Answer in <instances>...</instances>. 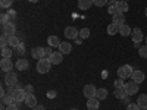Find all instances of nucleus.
<instances>
[{
    "mask_svg": "<svg viewBox=\"0 0 147 110\" xmlns=\"http://www.w3.org/2000/svg\"><path fill=\"white\" fill-rule=\"evenodd\" d=\"M115 88H124L125 87V82H124V79L122 78H119V79H115Z\"/></svg>",
    "mask_w": 147,
    "mask_h": 110,
    "instance_id": "473e14b6",
    "label": "nucleus"
},
{
    "mask_svg": "<svg viewBox=\"0 0 147 110\" xmlns=\"http://www.w3.org/2000/svg\"><path fill=\"white\" fill-rule=\"evenodd\" d=\"M96 97L99 100H105L106 97H107V90L106 88H99V90H97V93H96Z\"/></svg>",
    "mask_w": 147,
    "mask_h": 110,
    "instance_id": "cd10ccee",
    "label": "nucleus"
},
{
    "mask_svg": "<svg viewBox=\"0 0 147 110\" xmlns=\"http://www.w3.org/2000/svg\"><path fill=\"white\" fill-rule=\"evenodd\" d=\"M127 110H141V109L138 107V104H137V103H129V104H128V107H127Z\"/></svg>",
    "mask_w": 147,
    "mask_h": 110,
    "instance_id": "58836bf2",
    "label": "nucleus"
},
{
    "mask_svg": "<svg viewBox=\"0 0 147 110\" xmlns=\"http://www.w3.org/2000/svg\"><path fill=\"white\" fill-rule=\"evenodd\" d=\"M115 97L119 100H124L127 97V93H125V88H115Z\"/></svg>",
    "mask_w": 147,
    "mask_h": 110,
    "instance_id": "bb28decb",
    "label": "nucleus"
},
{
    "mask_svg": "<svg viewBox=\"0 0 147 110\" xmlns=\"http://www.w3.org/2000/svg\"><path fill=\"white\" fill-rule=\"evenodd\" d=\"M16 101H15V99L12 97V94L10 93H7L3 99H2V104H5V106H9V104H15Z\"/></svg>",
    "mask_w": 147,
    "mask_h": 110,
    "instance_id": "b1692460",
    "label": "nucleus"
},
{
    "mask_svg": "<svg viewBox=\"0 0 147 110\" xmlns=\"http://www.w3.org/2000/svg\"><path fill=\"white\" fill-rule=\"evenodd\" d=\"M107 3H109V6H116V0H107Z\"/></svg>",
    "mask_w": 147,
    "mask_h": 110,
    "instance_id": "49530a36",
    "label": "nucleus"
},
{
    "mask_svg": "<svg viewBox=\"0 0 147 110\" xmlns=\"http://www.w3.org/2000/svg\"><path fill=\"white\" fill-rule=\"evenodd\" d=\"M56 95H57V93H56L55 90L47 91V97H49V99H56Z\"/></svg>",
    "mask_w": 147,
    "mask_h": 110,
    "instance_id": "a19ab883",
    "label": "nucleus"
},
{
    "mask_svg": "<svg viewBox=\"0 0 147 110\" xmlns=\"http://www.w3.org/2000/svg\"><path fill=\"white\" fill-rule=\"evenodd\" d=\"M7 93H10L12 94V97L15 99V101L16 103H21V101H25V99H27V91L24 90V88H18V90H15V87H9V91Z\"/></svg>",
    "mask_w": 147,
    "mask_h": 110,
    "instance_id": "f257e3e1",
    "label": "nucleus"
},
{
    "mask_svg": "<svg viewBox=\"0 0 147 110\" xmlns=\"http://www.w3.org/2000/svg\"><path fill=\"white\" fill-rule=\"evenodd\" d=\"M84 95L87 97V99H93V97H96V93H97V88L94 87L93 84H88V85H85L84 90H82Z\"/></svg>",
    "mask_w": 147,
    "mask_h": 110,
    "instance_id": "1a4fd4ad",
    "label": "nucleus"
},
{
    "mask_svg": "<svg viewBox=\"0 0 147 110\" xmlns=\"http://www.w3.org/2000/svg\"><path fill=\"white\" fill-rule=\"evenodd\" d=\"M0 68H2L3 72H12V69H13V63L10 62V59H2Z\"/></svg>",
    "mask_w": 147,
    "mask_h": 110,
    "instance_id": "4468645a",
    "label": "nucleus"
},
{
    "mask_svg": "<svg viewBox=\"0 0 147 110\" xmlns=\"http://www.w3.org/2000/svg\"><path fill=\"white\" fill-rule=\"evenodd\" d=\"M60 43H62V41L59 40V37H57V35H50V37L47 38V44L50 46V47H59Z\"/></svg>",
    "mask_w": 147,
    "mask_h": 110,
    "instance_id": "6ab92c4d",
    "label": "nucleus"
},
{
    "mask_svg": "<svg viewBox=\"0 0 147 110\" xmlns=\"http://www.w3.org/2000/svg\"><path fill=\"white\" fill-rule=\"evenodd\" d=\"M31 56H32V59L40 60V59L46 57V50H44L43 47H34L32 50H31Z\"/></svg>",
    "mask_w": 147,
    "mask_h": 110,
    "instance_id": "9d476101",
    "label": "nucleus"
},
{
    "mask_svg": "<svg viewBox=\"0 0 147 110\" xmlns=\"http://www.w3.org/2000/svg\"><path fill=\"white\" fill-rule=\"evenodd\" d=\"M10 56H12V50H10L9 46L5 47V48H2V57L3 59H10Z\"/></svg>",
    "mask_w": 147,
    "mask_h": 110,
    "instance_id": "c85d7f7f",
    "label": "nucleus"
},
{
    "mask_svg": "<svg viewBox=\"0 0 147 110\" xmlns=\"http://www.w3.org/2000/svg\"><path fill=\"white\" fill-rule=\"evenodd\" d=\"M107 12L113 16L115 13H118V9H116V6H109V7H107Z\"/></svg>",
    "mask_w": 147,
    "mask_h": 110,
    "instance_id": "ea45409f",
    "label": "nucleus"
},
{
    "mask_svg": "<svg viewBox=\"0 0 147 110\" xmlns=\"http://www.w3.org/2000/svg\"><path fill=\"white\" fill-rule=\"evenodd\" d=\"M100 107V100L97 97H93V99H87V109L90 110H97Z\"/></svg>",
    "mask_w": 147,
    "mask_h": 110,
    "instance_id": "ddd939ff",
    "label": "nucleus"
},
{
    "mask_svg": "<svg viewBox=\"0 0 147 110\" xmlns=\"http://www.w3.org/2000/svg\"><path fill=\"white\" fill-rule=\"evenodd\" d=\"M127 2H128V0H127Z\"/></svg>",
    "mask_w": 147,
    "mask_h": 110,
    "instance_id": "5fc2aeb1",
    "label": "nucleus"
},
{
    "mask_svg": "<svg viewBox=\"0 0 147 110\" xmlns=\"http://www.w3.org/2000/svg\"><path fill=\"white\" fill-rule=\"evenodd\" d=\"M125 93H127V95H134V94H137L138 93V84L137 82H134V81H129V82H127L125 84Z\"/></svg>",
    "mask_w": 147,
    "mask_h": 110,
    "instance_id": "423d86ee",
    "label": "nucleus"
},
{
    "mask_svg": "<svg viewBox=\"0 0 147 110\" xmlns=\"http://www.w3.org/2000/svg\"><path fill=\"white\" fill-rule=\"evenodd\" d=\"M63 34H65V37H66L68 40H77L78 35H80V31L75 27H66Z\"/></svg>",
    "mask_w": 147,
    "mask_h": 110,
    "instance_id": "0eeeda50",
    "label": "nucleus"
},
{
    "mask_svg": "<svg viewBox=\"0 0 147 110\" xmlns=\"http://www.w3.org/2000/svg\"><path fill=\"white\" fill-rule=\"evenodd\" d=\"M141 110H147V109H141Z\"/></svg>",
    "mask_w": 147,
    "mask_h": 110,
    "instance_id": "603ef678",
    "label": "nucleus"
},
{
    "mask_svg": "<svg viewBox=\"0 0 147 110\" xmlns=\"http://www.w3.org/2000/svg\"><path fill=\"white\" fill-rule=\"evenodd\" d=\"M113 23H116L118 27H121V25H124L125 23V16H124V13H121V12H118V13H115L113 15Z\"/></svg>",
    "mask_w": 147,
    "mask_h": 110,
    "instance_id": "f3484780",
    "label": "nucleus"
},
{
    "mask_svg": "<svg viewBox=\"0 0 147 110\" xmlns=\"http://www.w3.org/2000/svg\"><path fill=\"white\" fill-rule=\"evenodd\" d=\"M71 110H78V109H71Z\"/></svg>",
    "mask_w": 147,
    "mask_h": 110,
    "instance_id": "3c124183",
    "label": "nucleus"
},
{
    "mask_svg": "<svg viewBox=\"0 0 147 110\" xmlns=\"http://www.w3.org/2000/svg\"><path fill=\"white\" fill-rule=\"evenodd\" d=\"M13 5V0H0V6L2 7H10Z\"/></svg>",
    "mask_w": 147,
    "mask_h": 110,
    "instance_id": "72a5a7b5",
    "label": "nucleus"
},
{
    "mask_svg": "<svg viewBox=\"0 0 147 110\" xmlns=\"http://www.w3.org/2000/svg\"><path fill=\"white\" fill-rule=\"evenodd\" d=\"M19 44H21V41H19V38H18L16 35H12V37H9V47H13V48H16Z\"/></svg>",
    "mask_w": 147,
    "mask_h": 110,
    "instance_id": "a878e982",
    "label": "nucleus"
},
{
    "mask_svg": "<svg viewBox=\"0 0 147 110\" xmlns=\"http://www.w3.org/2000/svg\"><path fill=\"white\" fill-rule=\"evenodd\" d=\"M119 32V27L116 25V23H110V25H107V34L109 35H115V34H118Z\"/></svg>",
    "mask_w": 147,
    "mask_h": 110,
    "instance_id": "393cba45",
    "label": "nucleus"
},
{
    "mask_svg": "<svg viewBox=\"0 0 147 110\" xmlns=\"http://www.w3.org/2000/svg\"><path fill=\"white\" fill-rule=\"evenodd\" d=\"M24 90L27 91V94H32V91H34V88H32V85H31V84L25 85V87H24Z\"/></svg>",
    "mask_w": 147,
    "mask_h": 110,
    "instance_id": "79ce46f5",
    "label": "nucleus"
},
{
    "mask_svg": "<svg viewBox=\"0 0 147 110\" xmlns=\"http://www.w3.org/2000/svg\"><path fill=\"white\" fill-rule=\"evenodd\" d=\"M44 50H46V57L49 59V57L52 56V53H53V52H52V47L49 46V47H46V48H44Z\"/></svg>",
    "mask_w": 147,
    "mask_h": 110,
    "instance_id": "37998d69",
    "label": "nucleus"
},
{
    "mask_svg": "<svg viewBox=\"0 0 147 110\" xmlns=\"http://www.w3.org/2000/svg\"><path fill=\"white\" fill-rule=\"evenodd\" d=\"M146 44H147V37H146Z\"/></svg>",
    "mask_w": 147,
    "mask_h": 110,
    "instance_id": "8fccbe9b",
    "label": "nucleus"
},
{
    "mask_svg": "<svg viewBox=\"0 0 147 110\" xmlns=\"http://www.w3.org/2000/svg\"><path fill=\"white\" fill-rule=\"evenodd\" d=\"M6 110H18V103H15V104H9V106H6Z\"/></svg>",
    "mask_w": 147,
    "mask_h": 110,
    "instance_id": "c03bdc74",
    "label": "nucleus"
},
{
    "mask_svg": "<svg viewBox=\"0 0 147 110\" xmlns=\"http://www.w3.org/2000/svg\"><path fill=\"white\" fill-rule=\"evenodd\" d=\"M93 5H94V6H99V7H102V6L107 5V0H93Z\"/></svg>",
    "mask_w": 147,
    "mask_h": 110,
    "instance_id": "c9c22d12",
    "label": "nucleus"
},
{
    "mask_svg": "<svg viewBox=\"0 0 147 110\" xmlns=\"http://www.w3.org/2000/svg\"><path fill=\"white\" fill-rule=\"evenodd\" d=\"M88 37H90V30L88 28L80 30V38H88Z\"/></svg>",
    "mask_w": 147,
    "mask_h": 110,
    "instance_id": "c756f323",
    "label": "nucleus"
},
{
    "mask_svg": "<svg viewBox=\"0 0 147 110\" xmlns=\"http://www.w3.org/2000/svg\"><path fill=\"white\" fill-rule=\"evenodd\" d=\"M24 103H25L27 107H30V109H32V107H35L37 104H38V103H37V97H35L34 94H28Z\"/></svg>",
    "mask_w": 147,
    "mask_h": 110,
    "instance_id": "dca6fc26",
    "label": "nucleus"
},
{
    "mask_svg": "<svg viewBox=\"0 0 147 110\" xmlns=\"http://www.w3.org/2000/svg\"><path fill=\"white\" fill-rule=\"evenodd\" d=\"M131 79H132L134 82H137V84H141V82L146 79V75H144L143 70H134L132 75H131Z\"/></svg>",
    "mask_w": 147,
    "mask_h": 110,
    "instance_id": "f8f14e48",
    "label": "nucleus"
},
{
    "mask_svg": "<svg viewBox=\"0 0 147 110\" xmlns=\"http://www.w3.org/2000/svg\"><path fill=\"white\" fill-rule=\"evenodd\" d=\"M50 68H52V62L47 57H43L37 62V70H38V73H47L50 70Z\"/></svg>",
    "mask_w": 147,
    "mask_h": 110,
    "instance_id": "f03ea898",
    "label": "nucleus"
},
{
    "mask_svg": "<svg viewBox=\"0 0 147 110\" xmlns=\"http://www.w3.org/2000/svg\"><path fill=\"white\" fill-rule=\"evenodd\" d=\"M59 52L62 53V54H69V53L72 52V44H69L68 41L60 43V46H59Z\"/></svg>",
    "mask_w": 147,
    "mask_h": 110,
    "instance_id": "2eb2a0df",
    "label": "nucleus"
},
{
    "mask_svg": "<svg viewBox=\"0 0 147 110\" xmlns=\"http://www.w3.org/2000/svg\"><path fill=\"white\" fill-rule=\"evenodd\" d=\"M131 37H132V41H134V44H136V46H138L143 41V38H144L140 28H134L132 32H131Z\"/></svg>",
    "mask_w": 147,
    "mask_h": 110,
    "instance_id": "6e6552de",
    "label": "nucleus"
},
{
    "mask_svg": "<svg viewBox=\"0 0 147 110\" xmlns=\"http://www.w3.org/2000/svg\"><path fill=\"white\" fill-rule=\"evenodd\" d=\"M131 32H132V30L127 25V23H124V25L119 27V34H121L122 37H128V35H131Z\"/></svg>",
    "mask_w": 147,
    "mask_h": 110,
    "instance_id": "5701e85b",
    "label": "nucleus"
},
{
    "mask_svg": "<svg viewBox=\"0 0 147 110\" xmlns=\"http://www.w3.org/2000/svg\"><path fill=\"white\" fill-rule=\"evenodd\" d=\"M7 46H9V38H7L6 35H2V37H0V47L5 48Z\"/></svg>",
    "mask_w": 147,
    "mask_h": 110,
    "instance_id": "7c9ffc66",
    "label": "nucleus"
},
{
    "mask_svg": "<svg viewBox=\"0 0 147 110\" xmlns=\"http://www.w3.org/2000/svg\"><path fill=\"white\" fill-rule=\"evenodd\" d=\"M31 110H46V109H44V106H41V104H37V106L32 107Z\"/></svg>",
    "mask_w": 147,
    "mask_h": 110,
    "instance_id": "a18cd8bd",
    "label": "nucleus"
},
{
    "mask_svg": "<svg viewBox=\"0 0 147 110\" xmlns=\"http://www.w3.org/2000/svg\"><path fill=\"white\" fill-rule=\"evenodd\" d=\"M7 16H9V21H10V22H13V21H16V12L10 9V10L7 12Z\"/></svg>",
    "mask_w": 147,
    "mask_h": 110,
    "instance_id": "f704fd0d",
    "label": "nucleus"
},
{
    "mask_svg": "<svg viewBox=\"0 0 147 110\" xmlns=\"http://www.w3.org/2000/svg\"><path fill=\"white\" fill-rule=\"evenodd\" d=\"M132 72H134L132 66H129V65H122L121 68H118V76L122 78V79H128V78H131Z\"/></svg>",
    "mask_w": 147,
    "mask_h": 110,
    "instance_id": "7ed1b4c3",
    "label": "nucleus"
},
{
    "mask_svg": "<svg viewBox=\"0 0 147 110\" xmlns=\"http://www.w3.org/2000/svg\"><path fill=\"white\" fill-rule=\"evenodd\" d=\"M93 5V0H78V7L81 10H87Z\"/></svg>",
    "mask_w": 147,
    "mask_h": 110,
    "instance_id": "4be33fe9",
    "label": "nucleus"
},
{
    "mask_svg": "<svg viewBox=\"0 0 147 110\" xmlns=\"http://www.w3.org/2000/svg\"><path fill=\"white\" fill-rule=\"evenodd\" d=\"M15 31H16V28L13 25V22H7L5 25H2V35H6L7 38L12 35H15Z\"/></svg>",
    "mask_w": 147,
    "mask_h": 110,
    "instance_id": "39448f33",
    "label": "nucleus"
},
{
    "mask_svg": "<svg viewBox=\"0 0 147 110\" xmlns=\"http://www.w3.org/2000/svg\"><path fill=\"white\" fill-rule=\"evenodd\" d=\"M137 104L140 109H147V94H140L137 99Z\"/></svg>",
    "mask_w": 147,
    "mask_h": 110,
    "instance_id": "412c9836",
    "label": "nucleus"
},
{
    "mask_svg": "<svg viewBox=\"0 0 147 110\" xmlns=\"http://www.w3.org/2000/svg\"><path fill=\"white\" fill-rule=\"evenodd\" d=\"M3 79H5V84L7 85V87H13V85L18 84V75L15 72H6Z\"/></svg>",
    "mask_w": 147,
    "mask_h": 110,
    "instance_id": "20e7f679",
    "label": "nucleus"
},
{
    "mask_svg": "<svg viewBox=\"0 0 147 110\" xmlns=\"http://www.w3.org/2000/svg\"><path fill=\"white\" fill-rule=\"evenodd\" d=\"M49 60L52 62V65H59V63H62V60H63V54L60 52H53L52 56L49 57Z\"/></svg>",
    "mask_w": 147,
    "mask_h": 110,
    "instance_id": "9b49d317",
    "label": "nucleus"
},
{
    "mask_svg": "<svg viewBox=\"0 0 147 110\" xmlns=\"http://www.w3.org/2000/svg\"><path fill=\"white\" fill-rule=\"evenodd\" d=\"M28 66H30V62H28L27 59H19L18 62H16V65H15V68L18 70H27Z\"/></svg>",
    "mask_w": 147,
    "mask_h": 110,
    "instance_id": "a211bd4d",
    "label": "nucleus"
},
{
    "mask_svg": "<svg viewBox=\"0 0 147 110\" xmlns=\"http://www.w3.org/2000/svg\"><path fill=\"white\" fill-rule=\"evenodd\" d=\"M7 22H10L7 13H2V16H0V23H2V25H5V23H7Z\"/></svg>",
    "mask_w": 147,
    "mask_h": 110,
    "instance_id": "e433bc0d",
    "label": "nucleus"
},
{
    "mask_svg": "<svg viewBox=\"0 0 147 110\" xmlns=\"http://www.w3.org/2000/svg\"><path fill=\"white\" fill-rule=\"evenodd\" d=\"M87 110H90V109H87Z\"/></svg>",
    "mask_w": 147,
    "mask_h": 110,
    "instance_id": "864d4df0",
    "label": "nucleus"
},
{
    "mask_svg": "<svg viewBox=\"0 0 147 110\" xmlns=\"http://www.w3.org/2000/svg\"><path fill=\"white\" fill-rule=\"evenodd\" d=\"M16 52L19 53V56H24V53H25V47H24V44H22V43L16 47Z\"/></svg>",
    "mask_w": 147,
    "mask_h": 110,
    "instance_id": "4c0bfd02",
    "label": "nucleus"
},
{
    "mask_svg": "<svg viewBox=\"0 0 147 110\" xmlns=\"http://www.w3.org/2000/svg\"><path fill=\"white\" fill-rule=\"evenodd\" d=\"M116 9H118V12H121V13L128 12L129 6H128V3H127V0H119V2L116 3Z\"/></svg>",
    "mask_w": 147,
    "mask_h": 110,
    "instance_id": "aec40b11",
    "label": "nucleus"
},
{
    "mask_svg": "<svg viewBox=\"0 0 147 110\" xmlns=\"http://www.w3.org/2000/svg\"><path fill=\"white\" fill-rule=\"evenodd\" d=\"M144 15L147 16V6H146V9H144Z\"/></svg>",
    "mask_w": 147,
    "mask_h": 110,
    "instance_id": "09e8293b",
    "label": "nucleus"
},
{
    "mask_svg": "<svg viewBox=\"0 0 147 110\" xmlns=\"http://www.w3.org/2000/svg\"><path fill=\"white\" fill-rule=\"evenodd\" d=\"M28 2H31V3H35V2H38V0H28Z\"/></svg>",
    "mask_w": 147,
    "mask_h": 110,
    "instance_id": "de8ad7c7",
    "label": "nucleus"
},
{
    "mask_svg": "<svg viewBox=\"0 0 147 110\" xmlns=\"http://www.w3.org/2000/svg\"><path fill=\"white\" fill-rule=\"evenodd\" d=\"M138 53H140V56L143 59H147V44H144V46H141L138 48Z\"/></svg>",
    "mask_w": 147,
    "mask_h": 110,
    "instance_id": "2f4dec72",
    "label": "nucleus"
}]
</instances>
